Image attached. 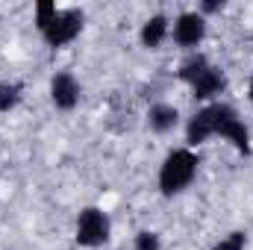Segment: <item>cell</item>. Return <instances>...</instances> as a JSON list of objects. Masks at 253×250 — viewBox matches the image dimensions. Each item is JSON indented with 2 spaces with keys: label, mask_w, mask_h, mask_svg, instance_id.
<instances>
[{
  "label": "cell",
  "mask_w": 253,
  "mask_h": 250,
  "mask_svg": "<svg viewBox=\"0 0 253 250\" xmlns=\"http://www.w3.org/2000/svg\"><path fill=\"white\" fill-rule=\"evenodd\" d=\"M177 77H180V83L189 85L191 97H194L197 103H203V106H206V103H215V97L227 88V80H224L221 68L212 65L209 56H203V53H191L189 59L180 65Z\"/></svg>",
  "instance_id": "6da1fadb"
},
{
  "label": "cell",
  "mask_w": 253,
  "mask_h": 250,
  "mask_svg": "<svg viewBox=\"0 0 253 250\" xmlns=\"http://www.w3.org/2000/svg\"><path fill=\"white\" fill-rule=\"evenodd\" d=\"M197 168H200V156H197L191 147H177V150H171V153L162 159V165H159V177H156L159 194H162V197H177V194H183V191L194 183Z\"/></svg>",
  "instance_id": "7a4b0ae2"
},
{
  "label": "cell",
  "mask_w": 253,
  "mask_h": 250,
  "mask_svg": "<svg viewBox=\"0 0 253 250\" xmlns=\"http://www.w3.org/2000/svg\"><path fill=\"white\" fill-rule=\"evenodd\" d=\"M112 236V221L100 206H85L77 215V227H74V242L80 248H103Z\"/></svg>",
  "instance_id": "3957f363"
},
{
  "label": "cell",
  "mask_w": 253,
  "mask_h": 250,
  "mask_svg": "<svg viewBox=\"0 0 253 250\" xmlns=\"http://www.w3.org/2000/svg\"><path fill=\"white\" fill-rule=\"evenodd\" d=\"M212 109H215V135L230 141L236 147V153L251 156V129L245 124V118L230 103H221V100H215Z\"/></svg>",
  "instance_id": "277c9868"
},
{
  "label": "cell",
  "mask_w": 253,
  "mask_h": 250,
  "mask_svg": "<svg viewBox=\"0 0 253 250\" xmlns=\"http://www.w3.org/2000/svg\"><path fill=\"white\" fill-rule=\"evenodd\" d=\"M83 24H85V12H83V9H77V6L59 9V15L53 18V24L42 30V39H44V44L53 47V50L68 47V44L83 33Z\"/></svg>",
  "instance_id": "5b68a950"
},
{
  "label": "cell",
  "mask_w": 253,
  "mask_h": 250,
  "mask_svg": "<svg viewBox=\"0 0 253 250\" xmlns=\"http://www.w3.org/2000/svg\"><path fill=\"white\" fill-rule=\"evenodd\" d=\"M171 39L177 47L183 50H194L203 39H206V18L194 9V12H180L171 21Z\"/></svg>",
  "instance_id": "8992f818"
},
{
  "label": "cell",
  "mask_w": 253,
  "mask_h": 250,
  "mask_svg": "<svg viewBox=\"0 0 253 250\" xmlns=\"http://www.w3.org/2000/svg\"><path fill=\"white\" fill-rule=\"evenodd\" d=\"M80 97H83V85L71 71H56L50 77V103L59 112H74L80 106Z\"/></svg>",
  "instance_id": "52a82bcc"
},
{
  "label": "cell",
  "mask_w": 253,
  "mask_h": 250,
  "mask_svg": "<svg viewBox=\"0 0 253 250\" xmlns=\"http://www.w3.org/2000/svg\"><path fill=\"white\" fill-rule=\"evenodd\" d=\"M209 138H215V109H212V103L200 106L189 118V124H186V147L194 150V147L206 144Z\"/></svg>",
  "instance_id": "ba28073f"
},
{
  "label": "cell",
  "mask_w": 253,
  "mask_h": 250,
  "mask_svg": "<svg viewBox=\"0 0 253 250\" xmlns=\"http://www.w3.org/2000/svg\"><path fill=\"white\" fill-rule=\"evenodd\" d=\"M168 39H171V18L162 15V12L150 15V18L141 24V30H138V42H141V47H147V50H159Z\"/></svg>",
  "instance_id": "9c48e42d"
},
{
  "label": "cell",
  "mask_w": 253,
  "mask_h": 250,
  "mask_svg": "<svg viewBox=\"0 0 253 250\" xmlns=\"http://www.w3.org/2000/svg\"><path fill=\"white\" fill-rule=\"evenodd\" d=\"M177 124H180V109H177L174 103H153V106L147 109V126H150L153 132L165 135V132L177 129Z\"/></svg>",
  "instance_id": "30bf717a"
},
{
  "label": "cell",
  "mask_w": 253,
  "mask_h": 250,
  "mask_svg": "<svg viewBox=\"0 0 253 250\" xmlns=\"http://www.w3.org/2000/svg\"><path fill=\"white\" fill-rule=\"evenodd\" d=\"M21 100H24V85L15 80H3L0 83V115L12 112Z\"/></svg>",
  "instance_id": "8fae6325"
},
{
  "label": "cell",
  "mask_w": 253,
  "mask_h": 250,
  "mask_svg": "<svg viewBox=\"0 0 253 250\" xmlns=\"http://www.w3.org/2000/svg\"><path fill=\"white\" fill-rule=\"evenodd\" d=\"M56 15H59V6H56L53 0H39V3H36V30L42 33L44 27H50Z\"/></svg>",
  "instance_id": "7c38bea8"
},
{
  "label": "cell",
  "mask_w": 253,
  "mask_h": 250,
  "mask_svg": "<svg viewBox=\"0 0 253 250\" xmlns=\"http://www.w3.org/2000/svg\"><path fill=\"white\" fill-rule=\"evenodd\" d=\"M132 250H162V236L156 230H138L132 239Z\"/></svg>",
  "instance_id": "4fadbf2b"
},
{
  "label": "cell",
  "mask_w": 253,
  "mask_h": 250,
  "mask_svg": "<svg viewBox=\"0 0 253 250\" xmlns=\"http://www.w3.org/2000/svg\"><path fill=\"white\" fill-rule=\"evenodd\" d=\"M248 248V236L242 233V230H233V233H227L221 242H215L209 250H245Z\"/></svg>",
  "instance_id": "5bb4252c"
},
{
  "label": "cell",
  "mask_w": 253,
  "mask_h": 250,
  "mask_svg": "<svg viewBox=\"0 0 253 250\" xmlns=\"http://www.w3.org/2000/svg\"><path fill=\"white\" fill-rule=\"evenodd\" d=\"M221 9H224V0H203L197 12L206 18V15H212V12H221Z\"/></svg>",
  "instance_id": "9a60e30c"
},
{
  "label": "cell",
  "mask_w": 253,
  "mask_h": 250,
  "mask_svg": "<svg viewBox=\"0 0 253 250\" xmlns=\"http://www.w3.org/2000/svg\"><path fill=\"white\" fill-rule=\"evenodd\" d=\"M248 97H251V103H253V77H251V85H248Z\"/></svg>",
  "instance_id": "2e32d148"
}]
</instances>
